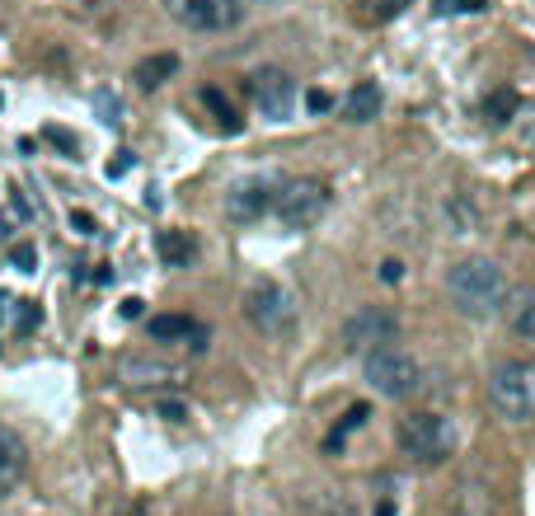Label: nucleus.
Segmentation results:
<instances>
[{
    "mask_svg": "<svg viewBox=\"0 0 535 516\" xmlns=\"http://www.w3.org/2000/svg\"><path fill=\"white\" fill-rule=\"evenodd\" d=\"M446 296H451V305L460 315L489 319L507 301V277L493 258H460L456 268L446 273Z\"/></svg>",
    "mask_w": 535,
    "mask_h": 516,
    "instance_id": "f257e3e1",
    "label": "nucleus"
},
{
    "mask_svg": "<svg viewBox=\"0 0 535 516\" xmlns=\"http://www.w3.org/2000/svg\"><path fill=\"white\" fill-rule=\"evenodd\" d=\"M395 446L399 456H409L413 465H442L456 451V427H451L446 413H432V409L409 413L395 427Z\"/></svg>",
    "mask_w": 535,
    "mask_h": 516,
    "instance_id": "f03ea898",
    "label": "nucleus"
},
{
    "mask_svg": "<svg viewBox=\"0 0 535 516\" xmlns=\"http://www.w3.org/2000/svg\"><path fill=\"white\" fill-rule=\"evenodd\" d=\"M362 376L376 395L385 399H409L423 390V366L413 357L409 348H399V343H385V348H371L362 357Z\"/></svg>",
    "mask_w": 535,
    "mask_h": 516,
    "instance_id": "7ed1b4c3",
    "label": "nucleus"
},
{
    "mask_svg": "<svg viewBox=\"0 0 535 516\" xmlns=\"http://www.w3.org/2000/svg\"><path fill=\"white\" fill-rule=\"evenodd\" d=\"M489 409L503 423L535 418V362H498L489 371Z\"/></svg>",
    "mask_w": 535,
    "mask_h": 516,
    "instance_id": "20e7f679",
    "label": "nucleus"
},
{
    "mask_svg": "<svg viewBox=\"0 0 535 516\" xmlns=\"http://www.w3.org/2000/svg\"><path fill=\"white\" fill-rule=\"evenodd\" d=\"M324 212H329V183H324V179H310V174H301V179L277 183L273 216H277V226H282V230L301 235V230L320 226Z\"/></svg>",
    "mask_w": 535,
    "mask_h": 516,
    "instance_id": "39448f33",
    "label": "nucleus"
},
{
    "mask_svg": "<svg viewBox=\"0 0 535 516\" xmlns=\"http://www.w3.org/2000/svg\"><path fill=\"white\" fill-rule=\"evenodd\" d=\"M245 319L268 338L291 334V329H296V301H291V291L282 287V282L259 277V282H249V291H245Z\"/></svg>",
    "mask_w": 535,
    "mask_h": 516,
    "instance_id": "423d86ee",
    "label": "nucleus"
},
{
    "mask_svg": "<svg viewBox=\"0 0 535 516\" xmlns=\"http://www.w3.org/2000/svg\"><path fill=\"white\" fill-rule=\"evenodd\" d=\"M165 10L193 33H230L245 19V0H165Z\"/></svg>",
    "mask_w": 535,
    "mask_h": 516,
    "instance_id": "0eeeda50",
    "label": "nucleus"
},
{
    "mask_svg": "<svg viewBox=\"0 0 535 516\" xmlns=\"http://www.w3.org/2000/svg\"><path fill=\"white\" fill-rule=\"evenodd\" d=\"M395 338H399V319H395V310H385V305H362V310L343 324V348L362 352V357H367L371 348L395 343Z\"/></svg>",
    "mask_w": 535,
    "mask_h": 516,
    "instance_id": "6e6552de",
    "label": "nucleus"
},
{
    "mask_svg": "<svg viewBox=\"0 0 535 516\" xmlns=\"http://www.w3.org/2000/svg\"><path fill=\"white\" fill-rule=\"evenodd\" d=\"M249 94H254V108H259L263 118H273V122H287L291 108H296V80H291L287 71H277V66L254 71Z\"/></svg>",
    "mask_w": 535,
    "mask_h": 516,
    "instance_id": "1a4fd4ad",
    "label": "nucleus"
},
{
    "mask_svg": "<svg viewBox=\"0 0 535 516\" xmlns=\"http://www.w3.org/2000/svg\"><path fill=\"white\" fill-rule=\"evenodd\" d=\"M273 193H277V183H268V179L235 183V188L226 193V216L235 221V226H254L259 216L273 212Z\"/></svg>",
    "mask_w": 535,
    "mask_h": 516,
    "instance_id": "9d476101",
    "label": "nucleus"
},
{
    "mask_svg": "<svg viewBox=\"0 0 535 516\" xmlns=\"http://www.w3.org/2000/svg\"><path fill=\"white\" fill-rule=\"evenodd\" d=\"M24 470H29V446H24V437H19L15 427L0 423V498L15 493Z\"/></svg>",
    "mask_w": 535,
    "mask_h": 516,
    "instance_id": "9b49d317",
    "label": "nucleus"
},
{
    "mask_svg": "<svg viewBox=\"0 0 535 516\" xmlns=\"http://www.w3.org/2000/svg\"><path fill=\"white\" fill-rule=\"evenodd\" d=\"M507 329L521 338V343H535V287H521V291H507Z\"/></svg>",
    "mask_w": 535,
    "mask_h": 516,
    "instance_id": "f8f14e48",
    "label": "nucleus"
},
{
    "mask_svg": "<svg viewBox=\"0 0 535 516\" xmlns=\"http://www.w3.org/2000/svg\"><path fill=\"white\" fill-rule=\"evenodd\" d=\"M151 338L155 343H179V338H188L193 348H207V329L202 324H193L188 315H155L151 319Z\"/></svg>",
    "mask_w": 535,
    "mask_h": 516,
    "instance_id": "ddd939ff",
    "label": "nucleus"
},
{
    "mask_svg": "<svg viewBox=\"0 0 535 516\" xmlns=\"http://www.w3.org/2000/svg\"><path fill=\"white\" fill-rule=\"evenodd\" d=\"M381 104H385V94L376 80H357L348 90V99H343V118L348 122H371V118H381Z\"/></svg>",
    "mask_w": 535,
    "mask_h": 516,
    "instance_id": "4468645a",
    "label": "nucleus"
},
{
    "mask_svg": "<svg viewBox=\"0 0 535 516\" xmlns=\"http://www.w3.org/2000/svg\"><path fill=\"white\" fill-rule=\"evenodd\" d=\"M155 254L165 258L169 268H193V258H198V240H193L188 230H160V235H155Z\"/></svg>",
    "mask_w": 535,
    "mask_h": 516,
    "instance_id": "2eb2a0df",
    "label": "nucleus"
},
{
    "mask_svg": "<svg viewBox=\"0 0 535 516\" xmlns=\"http://www.w3.org/2000/svg\"><path fill=\"white\" fill-rule=\"evenodd\" d=\"M174 71H179V57H174V52H155V57H146L137 71H132V80H137L141 90H160Z\"/></svg>",
    "mask_w": 535,
    "mask_h": 516,
    "instance_id": "dca6fc26",
    "label": "nucleus"
},
{
    "mask_svg": "<svg viewBox=\"0 0 535 516\" xmlns=\"http://www.w3.org/2000/svg\"><path fill=\"white\" fill-rule=\"evenodd\" d=\"M202 104H207V113L216 118V127H221L226 137H235V132H240V113H235V104H230L216 85H207V90H202Z\"/></svg>",
    "mask_w": 535,
    "mask_h": 516,
    "instance_id": "f3484780",
    "label": "nucleus"
},
{
    "mask_svg": "<svg viewBox=\"0 0 535 516\" xmlns=\"http://www.w3.org/2000/svg\"><path fill=\"white\" fill-rule=\"evenodd\" d=\"M413 0H357V15L367 19V24H390L409 10Z\"/></svg>",
    "mask_w": 535,
    "mask_h": 516,
    "instance_id": "a211bd4d",
    "label": "nucleus"
},
{
    "mask_svg": "<svg viewBox=\"0 0 535 516\" xmlns=\"http://www.w3.org/2000/svg\"><path fill=\"white\" fill-rule=\"evenodd\" d=\"M367 418H371V404H352V409L343 413V418H338V427H334V432L324 437V446H329V451H338V446L348 441V432H357V427L367 423Z\"/></svg>",
    "mask_w": 535,
    "mask_h": 516,
    "instance_id": "6ab92c4d",
    "label": "nucleus"
},
{
    "mask_svg": "<svg viewBox=\"0 0 535 516\" xmlns=\"http://www.w3.org/2000/svg\"><path fill=\"white\" fill-rule=\"evenodd\" d=\"M512 113H517V94H512V90H498L489 99V122H507Z\"/></svg>",
    "mask_w": 535,
    "mask_h": 516,
    "instance_id": "aec40b11",
    "label": "nucleus"
},
{
    "mask_svg": "<svg viewBox=\"0 0 535 516\" xmlns=\"http://www.w3.org/2000/svg\"><path fill=\"white\" fill-rule=\"evenodd\" d=\"M489 0H432V10L437 15H479Z\"/></svg>",
    "mask_w": 535,
    "mask_h": 516,
    "instance_id": "412c9836",
    "label": "nucleus"
},
{
    "mask_svg": "<svg viewBox=\"0 0 535 516\" xmlns=\"http://www.w3.org/2000/svg\"><path fill=\"white\" fill-rule=\"evenodd\" d=\"M10 263H15L19 273H33V268H38V249H33V244H15V249H10Z\"/></svg>",
    "mask_w": 535,
    "mask_h": 516,
    "instance_id": "4be33fe9",
    "label": "nucleus"
},
{
    "mask_svg": "<svg viewBox=\"0 0 535 516\" xmlns=\"http://www.w3.org/2000/svg\"><path fill=\"white\" fill-rule=\"evenodd\" d=\"M15 324H19V329H33V324H38V305H33V301H19Z\"/></svg>",
    "mask_w": 535,
    "mask_h": 516,
    "instance_id": "5701e85b",
    "label": "nucleus"
},
{
    "mask_svg": "<svg viewBox=\"0 0 535 516\" xmlns=\"http://www.w3.org/2000/svg\"><path fill=\"white\" fill-rule=\"evenodd\" d=\"M521 141H526V146L535 151V104L526 108V113H521Z\"/></svg>",
    "mask_w": 535,
    "mask_h": 516,
    "instance_id": "b1692460",
    "label": "nucleus"
},
{
    "mask_svg": "<svg viewBox=\"0 0 535 516\" xmlns=\"http://www.w3.org/2000/svg\"><path fill=\"white\" fill-rule=\"evenodd\" d=\"M47 141H57L62 151H71V155H76V137H71V132H62V127H47Z\"/></svg>",
    "mask_w": 535,
    "mask_h": 516,
    "instance_id": "393cba45",
    "label": "nucleus"
},
{
    "mask_svg": "<svg viewBox=\"0 0 535 516\" xmlns=\"http://www.w3.org/2000/svg\"><path fill=\"white\" fill-rule=\"evenodd\" d=\"M399 277H404V263H399V258H385V263H381V282H399Z\"/></svg>",
    "mask_w": 535,
    "mask_h": 516,
    "instance_id": "a878e982",
    "label": "nucleus"
},
{
    "mask_svg": "<svg viewBox=\"0 0 535 516\" xmlns=\"http://www.w3.org/2000/svg\"><path fill=\"white\" fill-rule=\"evenodd\" d=\"M329 104H334V99H329L324 90H310V94H306V108H310V113H324Z\"/></svg>",
    "mask_w": 535,
    "mask_h": 516,
    "instance_id": "bb28decb",
    "label": "nucleus"
},
{
    "mask_svg": "<svg viewBox=\"0 0 535 516\" xmlns=\"http://www.w3.org/2000/svg\"><path fill=\"white\" fill-rule=\"evenodd\" d=\"M71 226H76L80 235H94V230H99V226H94V216H90V212H71Z\"/></svg>",
    "mask_w": 535,
    "mask_h": 516,
    "instance_id": "cd10ccee",
    "label": "nucleus"
},
{
    "mask_svg": "<svg viewBox=\"0 0 535 516\" xmlns=\"http://www.w3.org/2000/svg\"><path fill=\"white\" fill-rule=\"evenodd\" d=\"M160 418H169V423H184V404H160Z\"/></svg>",
    "mask_w": 535,
    "mask_h": 516,
    "instance_id": "c85d7f7f",
    "label": "nucleus"
},
{
    "mask_svg": "<svg viewBox=\"0 0 535 516\" xmlns=\"http://www.w3.org/2000/svg\"><path fill=\"white\" fill-rule=\"evenodd\" d=\"M141 310H146V301H137V296L123 301V319H141Z\"/></svg>",
    "mask_w": 535,
    "mask_h": 516,
    "instance_id": "c756f323",
    "label": "nucleus"
},
{
    "mask_svg": "<svg viewBox=\"0 0 535 516\" xmlns=\"http://www.w3.org/2000/svg\"><path fill=\"white\" fill-rule=\"evenodd\" d=\"M127 165H132V155H118V160H113V165H108V174H113V179H118V174H127Z\"/></svg>",
    "mask_w": 535,
    "mask_h": 516,
    "instance_id": "7c9ffc66",
    "label": "nucleus"
},
{
    "mask_svg": "<svg viewBox=\"0 0 535 516\" xmlns=\"http://www.w3.org/2000/svg\"><path fill=\"white\" fill-rule=\"evenodd\" d=\"M376 516H395V502H381V507H376Z\"/></svg>",
    "mask_w": 535,
    "mask_h": 516,
    "instance_id": "2f4dec72",
    "label": "nucleus"
},
{
    "mask_svg": "<svg viewBox=\"0 0 535 516\" xmlns=\"http://www.w3.org/2000/svg\"><path fill=\"white\" fill-rule=\"evenodd\" d=\"M259 5H273V0H259Z\"/></svg>",
    "mask_w": 535,
    "mask_h": 516,
    "instance_id": "473e14b6",
    "label": "nucleus"
}]
</instances>
